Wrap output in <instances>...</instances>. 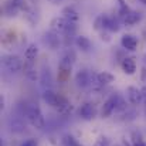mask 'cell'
Returning a JSON list of instances; mask_svg holds the SVG:
<instances>
[{
  "label": "cell",
  "instance_id": "1",
  "mask_svg": "<svg viewBox=\"0 0 146 146\" xmlns=\"http://www.w3.org/2000/svg\"><path fill=\"white\" fill-rule=\"evenodd\" d=\"M75 60H77V54L72 48H67L65 52L62 54L60 62H58V78L60 81H67L71 75V71H72V67L75 64Z\"/></svg>",
  "mask_w": 146,
  "mask_h": 146
},
{
  "label": "cell",
  "instance_id": "2",
  "mask_svg": "<svg viewBox=\"0 0 146 146\" xmlns=\"http://www.w3.org/2000/svg\"><path fill=\"white\" fill-rule=\"evenodd\" d=\"M26 118H27L29 123L34 129H37V131L44 129V126H46V118H44V113H43V111H41V108H40L38 104H36V102L29 104Z\"/></svg>",
  "mask_w": 146,
  "mask_h": 146
},
{
  "label": "cell",
  "instance_id": "3",
  "mask_svg": "<svg viewBox=\"0 0 146 146\" xmlns=\"http://www.w3.org/2000/svg\"><path fill=\"white\" fill-rule=\"evenodd\" d=\"M1 62H3V67L6 68V71L10 72V74H17V72L23 71V65L24 64H23L21 58L19 55H16V54H6V55H3Z\"/></svg>",
  "mask_w": 146,
  "mask_h": 146
},
{
  "label": "cell",
  "instance_id": "4",
  "mask_svg": "<svg viewBox=\"0 0 146 146\" xmlns=\"http://www.w3.org/2000/svg\"><path fill=\"white\" fill-rule=\"evenodd\" d=\"M119 99H121V95H118V94H112L111 97L106 98V101L102 104V106H101V111H99V115H101V118L106 119V118L112 116V115L116 112V109H118Z\"/></svg>",
  "mask_w": 146,
  "mask_h": 146
},
{
  "label": "cell",
  "instance_id": "5",
  "mask_svg": "<svg viewBox=\"0 0 146 146\" xmlns=\"http://www.w3.org/2000/svg\"><path fill=\"white\" fill-rule=\"evenodd\" d=\"M97 113H98V111H97L95 104H94V102H90V101L84 102V104L78 108V115H80V118L84 119V121H92V119L97 116Z\"/></svg>",
  "mask_w": 146,
  "mask_h": 146
},
{
  "label": "cell",
  "instance_id": "6",
  "mask_svg": "<svg viewBox=\"0 0 146 146\" xmlns=\"http://www.w3.org/2000/svg\"><path fill=\"white\" fill-rule=\"evenodd\" d=\"M91 81H92V72L88 71L87 68H81L75 74V85L81 90L91 87Z\"/></svg>",
  "mask_w": 146,
  "mask_h": 146
},
{
  "label": "cell",
  "instance_id": "7",
  "mask_svg": "<svg viewBox=\"0 0 146 146\" xmlns=\"http://www.w3.org/2000/svg\"><path fill=\"white\" fill-rule=\"evenodd\" d=\"M125 94H126L128 104L132 105V106H136V105H139V104L143 102L141 88H138V87H135V85H129V87L126 88V92H125Z\"/></svg>",
  "mask_w": 146,
  "mask_h": 146
},
{
  "label": "cell",
  "instance_id": "8",
  "mask_svg": "<svg viewBox=\"0 0 146 146\" xmlns=\"http://www.w3.org/2000/svg\"><path fill=\"white\" fill-rule=\"evenodd\" d=\"M41 98H43V101L51 106V108H58L60 106V104H61V101H62V95H60V94H57L55 91H52L51 88L50 90H44L43 91V94H41Z\"/></svg>",
  "mask_w": 146,
  "mask_h": 146
},
{
  "label": "cell",
  "instance_id": "9",
  "mask_svg": "<svg viewBox=\"0 0 146 146\" xmlns=\"http://www.w3.org/2000/svg\"><path fill=\"white\" fill-rule=\"evenodd\" d=\"M138 43H139V40H138V37L135 34L125 33L121 37V46H122V48L126 50V51H135L136 47H138Z\"/></svg>",
  "mask_w": 146,
  "mask_h": 146
},
{
  "label": "cell",
  "instance_id": "10",
  "mask_svg": "<svg viewBox=\"0 0 146 146\" xmlns=\"http://www.w3.org/2000/svg\"><path fill=\"white\" fill-rule=\"evenodd\" d=\"M68 24H70V21H68L67 19H64L62 16H61V17H54V19L50 21V29H51V31H54V33L64 34L65 30H67V27H68Z\"/></svg>",
  "mask_w": 146,
  "mask_h": 146
},
{
  "label": "cell",
  "instance_id": "11",
  "mask_svg": "<svg viewBox=\"0 0 146 146\" xmlns=\"http://www.w3.org/2000/svg\"><path fill=\"white\" fill-rule=\"evenodd\" d=\"M44 43L47 44V47L51 50H57L61 46V40H60V34L54 33V31H47L44 34Z\"/></svg>",
  "mask_w": 146,
  "mask_h": 146
},
{
  "label": "cell",
  "instance_id": "12",
  "mask_svg": "<svg viewBox=\"0 0 146 146\" xmlns=\"http://www.w3.org/2000/svg\"><path fill=\"white\" fill-rule=\"evenodd\" d=\"M121 68L126 75H135L136 72V62L132 57H123L121 60Z\"/></svg>",
  "mask_w": 146,
  "mask_h": 146
},
{
  "label": "cell",
  "instance_id": "13",
  "mask_svg": "<svg viewBox=\"0 0 146 146\" xmlns=\"http://www.w3.org/2000/svg\"><path fill=\"white\" fill-rule=\"evenodd\" d=\"M23 72H24L26 78L30 80V81H33V82H36L37 80H40L38 71H37V68H36V64H33V62H26V61H24Z\"/></svg>",
  "mask_w": 146,
  "mask_h": 146
},
{
  "label": "cell",
  "instance_id": "14",
  "mask_svg": "<svg viewBox=\"0 0 146 146\" xmlns=\"http://www.w3.org/2000/svg\"><path fill=\"white\" fill-rule=\"evenodd\" d=\"M26 129V123L23 121V116H19V115H14L11 119H10V131L13 133H23Z\"/></svg>",
  "mask_w": 146,
  "mask_h": 146
},
{
  "label": "cell",
  "instance_id": "15",
  "mask_svg": "<svg viewBox=\"0 0 146 146\" xmlns=\"http://www.w3.org/2000/svg\"><path fill=\"white\" fill-rule=\"evenodd\" d=\"M38 55V46L36 43H30L24 51V61L26 62H33L36 64V58Z\"/></svg>",
  "mask_w": 146,
  "mask_h": 146
},
{
  "label": "cell",
  "instance_id": "16",
  "mask_svg": "<svg viewBox=\"0 0 146 146\" xmlns=\"http://www.w3.org/2000/svg\"><path fill=\"white\" fill-rule=\"evenodd\" d=\"M61 14H62L64 19H67V20L71 21V23H77V21L80 20V13H78L72 6H65V7L61 10Z\"/></svg>",
  "mask_w": 146,
  "mask_h": 146
},
{
  "label": "cell",
  "instance_id": "17",
  "mask_svg": "<svg viewBox=\"0 0 146 146\" xmlns=\"http://www.w3.org/2000/svg\"><path fill=\"white\" fill-rule=\"evenodd\" d=\"M74 44H75L77 48L80 51H82V52H88L91 50V46H92L90 38L85 37V36H77L75 40H74Z\"/></svg>",
  "mask_w": 146,
  "mask_h": 146
},
{
  "label": "cell",
  "instance_id": "18",
  "mask_svg": "<svg viewBox=\"0 0 146 146\" xmlns=\"http://www.w3.org/2000/svg\"><path fill=\"white\" fill-rule=\"evenodd\" d=\"M141 19H142V16H141V13L139 11H136V10H131L121 21H122V24H126V26H133V24H136V23H139L141 21Z\"/></svg>",
  "mask_w": 146,
  "mask_h": 146
},
{
  "label": "cell",
  "instance_id": "19",
  "mask_svg": "<svg viewBox=\"0 0 146 146\" xmlns=\"http://www.w3.org/2000/svg\"><path fill=\"white\" fill-rule=\"evenodd\" d=\"M72 109H74L72 104L64 97L62 98V101H61V104H60V106H58L55 111H57V113H58V115H61V116H68V115L72 112Z\"/></svg>",
  "mask_w": 146,
  "mask_h": 146
},
{
  "label": "cell",
  "instance_id": "20",
  "mask_svg": "<svg viewBox=\"0 0 146 146\" xmlns=\"http://www.w3.org/2000/svg\"><path fill=\"white\" fill-rule=\"evenodd\" d=\"M40 82H41V85L44 87V90H50V85H51V82H52V78H51V72H50V68L47 67H44L43 68V71H41V74H40Z\"/></svg>",
  "mask_w": 146,
  "mask_h": 146
},
{
  "label": "cell",
  "instance_id": "21",
  "mask_svg": "<svg viewBox=\"0 0 146 146\" xmlns=\"http://www.w3.org/2000/svg\"><path fill=\"white\" fill-rule=\"evenodd\" d=\"M77 145H78L77 139L72 135H70V133H67V135H64L61 138V146H77Z\"/></svg>",
  "mask_w": 146,
  "mask_h": 146
},
{
  "label": "cell",
  "instance_id": "22",
  "mask_svg": "<svg viewBox=\"0 0 146 146\" xmlns=\"http://www.w3.org/2000/svg\"><path fill=\"white\" fill-rule=\"evenodd\" d=\"M102 29H104V14H99L94 21V30H97L99 33Z\"/></svg>",
  "mask_w": 146,
  "mask_h": 146
},
{
  "label": "cell",
  "instance_id": "23",
  "mask_svg": "<svg viewBox=\"0 0 146 146\" xmlns=\"http://www.w3.org/2000/svg\"><path fill=\"white\" fill-rule=\"evenodd\" d=\"M94 146H111V141H109V138L108 136H99L97 141H95V143Z\"/></svg>",
  "mask_w": 146,
  "mask_h": 146
},
{
  "label": "cell",
  "instance_id": "24",
  "mask_svg": "<svg viewBox=\"0 0 146 146\" xmlns=\"http://www.w3.org/2000/svg\"><path fill=\"white\" fill-rule=\"evenodd\" d=\"M99 37H101V40L102 41H105V43H109L112 38H111V33L108 31V30H101L99 31Z\"/></svg>",
  "mask_w": 146,
  "mask_h": 146
},
{
  "label": "cell",
  "instance_id": "25",
  "mask_svg": "<svg viewBox=\"0 0 146 146\" xmlns=\"http://www.w3.org/2000/svg\"><path fill=\"white\" fill-rule=\"evenodd\" d=\"M20 146H38V142H37V139H34V138H29V139H26V141H23Z\"/></svg>",
  "mask_w": 146,
  "mask_h": 146
},
{
  "label": "cell",
  "instance_id": "26",
  "mask_svg": "<svg viewBox=\"0 0 146 146\" xmlns=\"http://www.w3.org/2000/svg\"><path fill=\"white\" fill-rule=\"evenodd\" d=\"M141 81L146 82V67H142V70H141Z\"/></svg>",
  "mask_w": 146,
  "mask_h": 146
},
{
  "label": "cell",
  "instance_id": "27",
  "mask_svg": "<svg viewBox=\"0 0 146 146\" xmlns=\"http://www.w3.org/2000/svg\"><path fill=\"white\" fill-rule=\"evenodd\" d=\"M4 106H6V105H4V97L1 95V97H0V108L4 109Z\"/></svg>",
  "mask_w": 146,
  "mask_h": 146
},
{
  "label": "cell",
  "instance_id": "28",
  "mask_svg": "<svg viewBox=\"0 0 146 146\" xmlns=\"http://www.w3.org/2000/svg\"><path fill=\"white\" fill-rule=\"evenodd\" d=\"M139 146H146V142H142V143H141Z\"/></svg>",
  "mask_w": 146,
  "mask_h": 146
},
{
  "label": "cell",
  "instance_id": "29",
  "mask_svg": "<svg viewBox=\"0 0 146 146\" xmlns=\"http://www.w3.org/2000/svg\"><path fill=\"white\" fill-rule=\"evenodd\" d=\"M141 1H142V3H143V4H146V0H141Z\"/></svg>",
  "mask_w": 146,
  "mask_h": 146
},
{
  "label": "cell",
  "instance_id": "30",
  "mask_svg": "<svg viewBox=\"0 0 146 146\" xmlns=\"http://www.w3.org/2000/svg\"><path fill=\"white\" fill-rule=\"evenodd\" d=\"M77 146H84V145H81V143H78V145H77Z\"/></svg>",
  "mask_w": 146,
  "mask_h": 146
},
{
  "label": "cell",
  "instance_id": "31",
  "mask_svg": "<svg viewBox=\"0 0 146 146\" xmlns=\"http://www.w3.org/2000/svg\"><path fill=\"white\" fill-rule=\"evenodd\" d=\"M111 146H121V145H111Z\"/></svg>",
  "mask_w": 146,
  "mask_h": 146
}]
</instances>
